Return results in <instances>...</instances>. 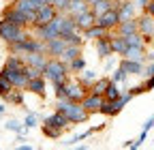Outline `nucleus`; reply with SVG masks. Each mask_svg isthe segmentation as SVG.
Listing matches in <instances>:
<instances>
[{
  "label": "nucleus",
  "mask_w": 154,
  "mask_h": 150,
  "mask_svg": "<svg viewBox=\"0 0 154 150\" xmlns=\"http://www.w3.org/2000/svg\"><path fill=\"white\" fill-rule=\"evenodd\" d=\"M88 9H90L88 0H71V2H69V9H66V13L75 17V15H79V13L88 11Z\"/></svg>",
  "instance_id": "nucleus-30"
},
{
  "label": "nucleus",
  "mask_w": 154,
  "mask_h": 150,
  "mask_svg": "<svg viewBox=\"0 0 154 150\" xmlns=\"http://www.w3.org/2000/svg\"><path fill=\"white\" fill-rule=\"evenodd\" d=\"M86 67H88V62H86L84 56H77V58H73V60L69 62V71H71V75H79Z\"/></svg>",
  "instance_id": "nucleus-37"
},
{
  "label": "nucleus",
  "mask_w": 154,
  "mask_h": 150,
  "mask_svg": "<svg viewBox=\"0 0 154 150\" xmlns=\"http://www.w3.org/2000/svg\"><path fill=\"white\" fill-rule=\"evenodd\" d=\"M43 77H45L49 84L69 82V80H71L69 62H64L62 58H47V64L43 67Z\"/></svg>",
  "instance_id": "nucleus-2"
},
{
  "label": "nucleus",
  "mask_w": 154,
  "mask_h": 150,
  "mask_svg": "<svg viewBox=\"0 0 154 150\" xmlns=\"http://www.w3.org/2000/svg\"><path fill=\"white\" fill-rule=\"evenodd\" d=\"M0 75H2V77H7L15 88H26V84H28V77H26L24 69H13V67H5V64H2Z\"/></svg>",
  "instance_id": "nucleus-7"
},
{
  "label": "nucleus",
  "mask_w": 154,
  "mask_h": 150,
  "mask_svg": "<svg viewBox=\"0 0 154 150\" xmlns=\"http://www.w3.org/2000/svg\"><path fill=\"white\" fill-rule=\"evenodd\" d=\"M118 62H120V56H116V54H111V56H107V58L103 60V71L109 75L116 67H118Z\"/></svg>",
  "instance_id": "nucleus-40"
},
{
  "label": "nucleus",
  "mask_w": 154,
  "mask_h": 150,
  "mask_svg": "<svg viewBox=\"0 0 154 150\" xmlns=\"http://www.w3.org/2000/svg\"><path fill=\"white\" fill-rule=\"evenodd\" d=\"M88 88L84 86V84H79L77 80H69L66 82V99H71V101H77V103H82V99L88 95Z\"/></svg>",
  "instance_id": "nucleus-12"
},
{
  "label": "nucleus",
  "mask_w": 154,
  "mask_h": 150,
  "mask_svg": "<svg viewBox=\"0 0 154 150\" xmlns=\"http://www.w3.org/2000/svg\"><path fill=\"white\" fill-rule=\"evenodd\" d=\"M49 2L56 7V11H58V13H66V9H69V2H71V0H49Z\"/></svg>",
  "instance_id": "nucleus-45"
},
{
  "label": "nucleus",
  "mask_w": 154,
  "mask_h": 150,
  "mask_svg": "<svg viewBox=\"0 0 154 150\" xmlns=\"http://www.w3.org/2000/svg\"><path fill=\"white\" fill-rule=\"evenodd\" d=\"M13 148H17V150H34V146H32V144H15Z\"/></svg>",
  "instance_id": "nucleus-50"
},
{
  "label": "nucleus",
  "mask_w": 154,
  "mask_h": 150,
  "mask_svg": "<svg viewBox=\"0 0 154 150\" xmlns=\"http://www.w3.org/2000/svg\"><path fill=\"white\" fill-rule=\"evenodd\" d=\"M26 92H30V95H34V97H41V99H45L47 97V80L43 77H34V80H28V84H26V88H24Z\"/></svg>",
  "instance_id": "nucleus-14"
},
{
  "label": "nucleus",
  "mask_w": 154,
  "mask_h": 150,
  "mask_svg": "<svg viewBox=\"0 0 154 150\" xmlns=\"http://www.w3.org/2000/svg\"><path fill=\"white\" fill-rule=\"evenodd\" d=\"M64 47H66V43H64L62 36H56V39L45 41V54L49 56V58H60L62 52H64Z\"/></svg>",
  "instance_id": "nucleus-15"
},
{
  "label": "nucleus",
  "mask_w": 154,
  "mask_h": 150,
  "mask_svg": "<svg viewBox=\"0 0 154 150\" xmlns=\"http://www.w3.org/2000/svg\"><path fill=\"white\" fill-rule=\"evenodd\" d=\"M96 77H99V73H96V71H92V69H88V67H86V69H84L79 75H75V80L79 82V84H84L88 90H90V86L94 84V80H96Z\"/></svg>",
  "instance_id": "nucleus-23"
},
{
  "label": "nucleus",
  "mask_w": 154,
  "mask_h": 150,
  "mask_svg": "<svg viewBox=\"0 0 154 150\" xmlns=\"http://www.w3.org/2000/svg\"><path fill=\"white\" fill-rule=\"evenodd\" d=\"M2 101L7 105H13V107H26V90L24 88H13Z\"/></svg>",
  "instance_id": "nucleus-18"
},
{
  "label": "nucleus",
  "mask_w": 154,
  "mask_h": 150,
  "mask_svg": "<svg viewBox=\"0 0 154 150\" xmlns=\"http://www.w3.org/2000/svg\"><path fill=\"white\" fill-rule=\"evenodd\" d=\"M126 39H124V36L122 34H118V32H111V49H113V54L116 56H120V58H122V56H124V52H126Z\"/></svg>",
  "instance_id": "nucleus-22"
},
{
  "label": "nucleus",
  "mask_w": 154,
  "mask_h": 150,
  "mask_svg": "<svg viewBox=\"0 0 154 150\" xmlns=\"http://www.w3.org/2000/svg\"><path fill=\"white\" fill-rule=\"evenodd\" d=\"M154 60V49H146V62H152Z\"/></svg>",
  "instance_id": "nucleus-52"
},
{
  "label": "nucleus",
  "mask_w": 154,
  "mask_h": 150,
  "mask_svg": "<svg viewBox=\"0 0 154 150\" xmlns=\"http://www.w3.org/2000/svg\"><path fill=\"white\" fill-rule=\"evenodd\" d=\"M128 75H133V77H143V69H146V64L143 62H137V60H131V58H120V62H118Z\"/></svg>",
  "instance_id": "nucleus-16"
},
{
  "label": "nucleus",
  "mask_w": 154,
  "mask_h": 150,
  "mask_svg": "<svg viewBox=\"0 0 154 150\" xmlns=\"http://www.w3.org/2000/svg\"><path fill=\"white\" fill-rule=\"evenodd\" d=\"M120 97H122V86H120V84H116V82H109V86H107V90H105L103 99H107V101H116V99H120Z\"/></svg>",
  "instance_id": "nucleus-34"
},
{
  "label": "nucleus",
  "mask_w": 154,
  "mask_h": 150,
  "mask_svg": "<svg viewBox=\"0 0 154 150\" xmlns=\"http://www.w3.org/2000/svg\"><path fill=\"white\" fill-rule=\"evenodd\" d=\"M54 109L62 111V114H64V116L71 120V124H73V127H75V124H84V122H88V118H90L88 109H86L82 103L71 101V99H66V97H62V99H56Z\"/></svg>",
  "instance_id": "nucleus-1"
},
{
  "label": "nucleus",
  "mask_w": 154,
  "mask_h": 150,
  "mask_svg": "<svg viewBox=\"0 0 154 150\" xmlns=\"http://www.w3.org/2000/svg\"><path fill=\"white\" fill-rule=\"evenodd\" d=\"M5 114H7V103L2 101V103H0V118H2Z\"/></svg>",
  "instance_id": "nucleus-54"
},
{
  "label": "nucleus",
  "mask_w": 154,
  "mask_h": 150,
  "mask_svg": "<svg viewBox=\"0 0 154 150\" xmlns=\"http://www.w3.org/2000/svg\"><path fill=\"white\" fill-rule=\"evenodd\" d=\"M90 9L94 11V15H101L109 9H116V5H113V0H96V2L90 5Z\"/></svg>",
  "instance_id": "nucleus-35"
},
{
  "label": "nucleus",
  "mask_w": 154,
  "mask_h": 150,
  "mask_svg": "<svg viewBox=\"0 0 154 150\" xmlns=\"http://www.w3.org/2000/svg\"><path fill=\"white\" fill-rule=\"evenodd\" d=\"M77 56H84V45H66L60 58L64 62H71L73 58H77Z\"/></svg>",
  "instance_id": "nucleus-28"
},
{
  "label": "nucleus",
  "mask_w": 154,
  "mask_h": 150,
  "mask_svg": "<svg viewBox=\"0 0 154 150\" xmlns=\"http://www.w3.org/2000/svg\"><path fill=\"white\" fill-rule=\"evenodd\" d=\"M150 75H154V60L146 62V69H143V77H150Z\"/></svg>",
  "instance_id": "nucleus-47"
},
{
  "label": "nucleus",
  "mask_w": 154,
  "mask_h": 150,
  "mask_svg": "<svg viewBox=\"0 0 154 150\" xmlns=\"http://www.w3.org/2000/svg\"><path fill=\"white\" fill-rule=\"evenodd\" d=\"M137 7H135L133 0H120L118 5V13H120V22L122 20H133V17H137Z\"/></svg>",
  "instance_id": "nucleus-21"
},
{
  "label": "nucleus",
  "mask_w": 154,
  "mask_h": 150,
  "mask_svg": "<svg viewBox=\"0 0 154 150\" xmlns=\"http://www.w3.org/2000/svg\"><path fill=\"white\" fill-rule=\"evenodd\" d=\"M41 133L47 137V139H60L64 135V131L62 129H58V127H51L47 122H41Z\"/></svg>",
  "instance_id": "nucleus-29"
},
{
  "label": "nucleus",
  "mask_w": 154,
  "mask_h": 150,
  "mask_svg": "<svg viewBox=\"0 0 154 150\" xmlns=\"http://www.w3.org/2000/svg\"><path fill=\"white\" fill-rule=\"evenodd\" d=\"M51 88H54V97H56V99H62V97H66V82L51 84Z\"/></svg>",
  "instance_id": "nucleus-42"
},
{
  "label": "nucleus",
  "mask_w": 154,
  "mask_h": 150,
  "mask_svg": "<svg viewBox=\"0 0 154 150\" xmlns=\"http://www.w3.org/2000/svg\"><path fill=\"white\" fill-rule=\"evenodd\" d=\"M111 32L113 30H109L105 36H101V39L94 41V52H96V58L99 60H105L107 56L113 54V49H111Z\"/></svg>",
  "instance_id": "nucleus-10"
},
{
  "label": "nucleus",
  "mask_w": 154,
  "mask_h": 150,
  "mask_svg": "<svg viewBox=\"0 0 154 150\" xmlns=\"http://www.w3.org/2000/svg\"><path fill=\"white\" fill-rule=\"evenodd\" d=\"M5 131H11V133H28V129L24 127V120H17V118H11L5 122Z\"/></svg>",
  "instance_id": "nucleus-36"
},
{
  "label": "nucleus",
  "mask_w": 154,
  "mask_h": 150,
  "mask_svg": "<svg viewBox=\"0 0 154 150\" xmlns=\"http://www.w3.org/2000/svg\"><path fill=\"white\" fill-rule=\"evenodd\" d=\"M107 124L105 122H101V124H94V127H90V129H86V131H82V133H75V135H71L66 142H62V146H77L79 142H84V139H88V137H92L94 133H101V131L105 129Z\"/></svg>",
  "instance_id": "nucleus-11"
},
{
  "label": "nucleus",
  "mask_w": 154,
  "mask_h": 150,
  "mask_svg": "<svg viewBox=\"0 0 154 150\" xmlns=\"http://www.w3.org/2000/svg\"><path fill=\"white\" fill-rule=\"evenodd\" d=\"M146 49L148 47H126L122 58H131V60H137V62L146 64Z\"/></svg>",
  "instance_id": "nucleus-27"
},
{
  "label": "nucleus",
  "mask_w": 154,
  "mask_h": 150,
  "mask_svg": "<svg viewBox=\"0 0 154 150\" xmlns=\"http://www.w3.org/2000/svg\"><path fill=\"white\" fill-rule=\"evenodd\" d=\"M56 15H58V11H56V7H54L51 2H47V5H43V7H38V9H36V15H34V22H32V26H30V28H34V26H43V24H49Z\"/></svg>",
  "instance_id": "nucleus-8"
},
{
  "label": "nucleus",
  "mask_w": 154,
  "mask_h": 150,
  "mask_svg": "<svg viewBox=\"0 0 154 150\" xmlns=\"http://www.w3.org/2000/svg\"><path fill=\"white\" fill-rule=\"evenodd\" d=\"M28 34H30V28H19V26H15V24L0 17V41L2 43L9 45V43H15V41H22Z\"/></svg>",
  "instance_id": "nucleus-3"
},
{
  "label": "nucleus",
  "mask_w": 154,
  "mask_h": 150,
  "mask_svg": "<svg viewBox=\"0 0 154 150\" xmlns=\"http://www.w3.org/2000/svg\"><path fill=\"white\" fill-rule=\"evenodd\" d=\"M24 73H26V77H28V80H34V77H41V75H43V71H41V69L30 67V64H26V67H24Z\"/></svg>",
  "instance_id": "nucleus-44"
},
{
  "label": "nucleus",
  "mask_w": 154,
  "mask_h": 150,
  "mask_svg": "<svg viewBox=\"0 0 154 150\" xmlns=\"http://www.w3.org/2000/svg\"><path fill=\"white\" fill-rule=\"evenodd\" d=\"M143 13H148V15L154 17V0H150V2H148V7L143 9Z\"/></svg>",
  "instance_id": "nucleus-51"
},
{
  "label": "nucleus",
  "mask_w": 154,
  "mask_h": 150,
  "mask_svg": "<svg viewBox=\"0 0 154 150\" xmlns=\"http://www.w3.org/2000/svg\"><path fill=\"white\" fill-rule=\"evenodd\" d=\"M0 17L7 20V22H11V24H15V26H19V28H30L32 26L30 15L24 13V11H19V9H15L13 5H7L2 9V15H0Z\"/></svg>",
  "instance_id": "nucleus-4"
},
{
  "label": "nucleus",
  "mask_w": 154,
  "mask_h": 150,
  "mask_svg": "<svg viewBox=\"0 0 154 150\" xmlns=\"http://www.w3.org/2000/svg\"><path fill=\"white\" fill-rule=\"evenodd\" d=\"M128 77H131V75L118 64V67H116L111 73H109V80L111 82H116V84H120V86H126V82H128Z\"/></svg>",
  "instance_id": "nucleus-32"
},
{
  "label": "nucleus",
  "mask_w": 154,
  "mask_h": 150,
  "mask_svg": "<svg viewBox=\"0 0 154 150\" xmlns=\"http://www.w3.org/2000/svg\"><path fill=\"white\" fill-rule=\"evenodd\" d=\"M22 58H24L26 64L36 67V69H41V71H43V67L47 64V58H49V56H47L45 52H30V54H24Z\"/></svg>",
  "instance_id": "nucleus-19"
},
{
  "label": "nucleus",
  "mask_w": 154,
  "mask_h": 150,
  "mask_svg": "<svg viewBox=\"0 0 154 150\" xmlns=\"http://www.w3.org/2000/svg\"><path fill=\"white\" fill-rule=\"evenodd\" d=\"M34 36H38V39L43 41H49V39H56V36H60V26H58V20L54 17V20L49 24H43V26H34L30 28Z\"/></svg>",
  "instance_id": "nucleus-6"
},
{
  "label": "nucleus",
  "mask_w": 154,
  "mask_h": 150,
  "mask_svg": "<svg viewBox=\"0 0 154 150\" xmlns=\"http://www.w3.org/2000/svg\"><path fill=\"white\" fill-rule=\"evenodd\" d=\"M116 32L122 34V36L137 32V17H133V20H122V22L118 24V28H116Z\"/></svg>",
  "instance_id": "nucleus-24"
},
{
  "label": "nucleus",
  "mask_w": 154,
  "mask_h": 150,
  "mask_svg": "<svg viewBox=\"0 0 154 150\" xmlns=\"http://www.w3.org/2000/svg\"><path fill=\"white\" fill-rule=\"evenodd\" d=\"M109 82H111V80H109V75H107V73L103 75V77L99 75V77L94 80V84L90 86V92H94V95H101V97H103V95H105V90H107V86H109Z\"/></svg>",
  "instance_id": "nucleus-25"
},
{
  "label": "nucleus",
  "mask_w": 154,
  "mask_h": 150,
  "mask_svg": "<svg viewBox=\"0 0 154 150\" xmlns=\"http://www.w3.org/2000/svg\"><path fill=\"white\" fill-rule=\"evenodd\" d=\"M124 39H126V45H128V47H148L139 30H137V32H133V34H126Z\"/></svg>",
  "instance_id": "nucleus-38"
},
{
  "label": "nucleus",
  "mask_w": 154,
  "mask_h": 150,
  "mask_svg": "<svg viewBox=\"0 0 154 150\" xmlns=\"http://www.w3.org/2000/svg\"><path fill=\"white\" fill-rule=\"evenodd\" d=\"M133 2H135V7H137V9H139V13H141V11L148 7V2H150V0H133Z\"/></svg>",
  "instance_id": "nucleus-49"
},
{
  "label": "nucleus",
  "mask_w": 154,
  "mask_h": 150,
  "mask_svg": "<svg viewBox=\"0 0 154 150\" xmlns=\"http://www.w3.org/2000/svg\"><path fill=\"white\" fill-rule=\"evenodd\" d=\"M60 36L64 39L66 45H86V43H88L82 30H75V32H69V34H60Z\"/></svg>",
  "instance_id": "nucleus-26"
},
{
  "label": "nucleus",
  "mask_w": 154,
  "mask_h": 150,
  "mask_svg": "<svg viewBox=\"0 0 154 150\" xmlns=\"http://www.w3.org/2000/svg\"><path fill=\"white\" fill-rule=\"evenodd\" d=\"M137 30L141 32L146 45H154V17L148 13H139L137 15Z\"/></svg>",
  "instance_id": "nucleus-5"
},
{
  "label": "nucleus",
  "mask_w": 154,
  "mask_h": 150,
  "mask_svg": "<svg viewBox=\"0 0 154 150\" xmlns=\"http://www.w3.org/2000/svg\"><path fill=\"white\" fill-rule=\"evenodd\" d=\"M124 88L131 92V97H133V99H135V97H139V95H146V92H148L143 84H137V86H124Z\"/></svg>",
  "instance_id": "nucleus-43"
},
{
  "label": "nucleus",
  "mask_w": 154,
  "mask_h": 150,
  "mask_svg": "<svg viewBox=\"0 0 154 150\" xmlns=\"http://www.w3.org/2000/svg\"><path fill=\"white\" fill-rule=\"evenodd\" d=\"M96 24L103 26L105 30H116V28H118V24H120V13H118V9H109V11L101 13V15H96Z\"/></svg>",
  "instance_id": "nucleus-9"
},
{
  "label": "nucleus",
  "mask_w": 154,
  "mask_h": 150,
  "mask_svg": "<svg viewBox=\"0 0 154 150\" xmlns=\"http://www.w3.org/2000/svg\"><path fill=\"white\" fill-rule=\"evenodd\" d=\"M41 122H47V124H51V127H58V129H62V131H69L73 124H71V120L62 114V111H58V109H54L51 114H47V116H43V120Z\"/></svg>",
  "instance_id": "nucleus-13"
},
{
  "label": "nucleus",
  "mask_w": 154,
  "mask_h": 150,
  "mask_svg": "<svg viewBox=\"0 0 154 150\" xmlns=\"http://www.w3.org/2000/svg\"><path fill=\"white\" fill-rule=\"evenodd\" d=\"M143 86H146L148 92L154 90V75H150V77H143Z\"/></svg>",
  "instance_id": "nucleus-48"
},
{
  "label": "nucleus",
  "mask_w": 154,
  "mask_h": 150,
  "mask_svg": "<svg viewBox=\"0 0 154 150\" xmlns=\"http://www.w3.org/2000/svg\"><path fill=\"white\" fill-rule=\"evenodd\" d=\"M41 120H43V116L38 114V111H26V116H24V127L30 131V129H34V127H41Z\"/></svg>",
  "instance_id": "nucleus-33"
},
{
  "label": "nucleus",
  "mask_w": 154,
  "mask_h": 150,
  "mask_svg": "<svg viewBox=\"0 0 154 150\" xmlns=\"http://www.w3.org/2000/svg\"><path fill=\"white\" fill-rule=\"evenodd\" d=\"M13 88H15V86H13L7 77H2V75H0V99H5V97L9 95V92L13 90Z\"/></svg>",
  "instance_id": "nucleus-41"
},
{
  "label": "nucleus",
  "mask_w": 154,
  "mask_h": 150,
  "mask_svg": "<svg viewBox=\"0 0 154 150\" xmlns=\"http://www.w3.org/2000/svg\"><path fill=\"white\" fill-rule=\"evenodd\" d=\"M75 24H77V30H88L90 26H94L96 24V15H94V11L92 9H88V11H84V13H79V15H75Z\"/></svg>",
  "instance_id": "nucleus-20"
},
{
  "label": "nucleus",
  "mask_w": 154,
  "mask_h": 150,
  "mask_svg": "<svg viewBox=\"0 0 154 150\" xmlns=\"http://www.w3.org/2000/svg\"><path fill=\"white\" fill-rule=\"evenodd\" d=\"M5 67H13V69H24L26 62L24 58L19 54H7V58H5Z\"/></svg>",
  "instance_id": "nucleus-39"
},
{
  "label": "nucleus",
  "mask_w": 154,
  "mask_h": 150,
  "mask_svg": "<svg viewBox=\"0 0 154 150\" xmlns=\"http://www.w3.org/2000/svg\"><path fill=\"white\" fill-rule=\"evenodd\" d=\"M152 127H154V114H150V116H148V120L143 122V127H141V133H146V135H148L150 131H152Z\"/></svg>",
  "instance_id": "nucleus-46"
},
{
  "label": "nucleus",
  "mask_w": 154,
  "mask_h": 150,
  "mask_svg": "<svg viewBox=\"0 0 154 150\" xmlns=\"http://www.w3.org/2000/svg\"><path fill=\"white\" fill-rule=\"evenodd\" d=\"M109 30H105L103 26H99V24H94V26H90L88 30H84V36H86V41H96V39H101V36H105Z\"/></svg>",
  "instance_id": "nucleus-31"
},
{
  "label": "nucleus",
  "mask_w": 154,
  "mask_h": 150,
  "mask_svg": "<svg viewBox=\"0 0 154 150\" xmlns=\"http://www.w3.org/2000/svg\"><path fill=\"white\" fill-rule=\"evenodd\" d=\"M47 2H49V0H32V5H34L36 9H38V7H43V5H47Z\"/></svg>",
  "instance_id": "nucleus-53"
},
{
  "label": "nucleus",
  "mask_w": 154,
  "mask_h": 150,
  "mask_svg": "<svg viewBox=\"0 0 154 150\" xmlns=\"http://www.w3.org/2000/svg\"><path fill=\"white\" fill-rule=\"evenodd\" d=\"M92 2H96V0H88V5H92Z\"/></svg>",
  "instance_id": "nucleus-55"
},
{
  "label": "nucleus",
  "mask_w": 154,
  "mask_h": 150,
  "mask_svg": "<svg viewBox=\"0 0 154 150\" xmlns=\"http://www.w3.org/2000/svg\"><path fill=\"white\" fill-rule=\"evenodd\" d=\"M82 105L88 109V114H99L101 111V105H103V97L101 95H94V92H88V95L82 99Z\"/></svg>",
  "instance_id": "nucleus-17"
}]
</instances>
